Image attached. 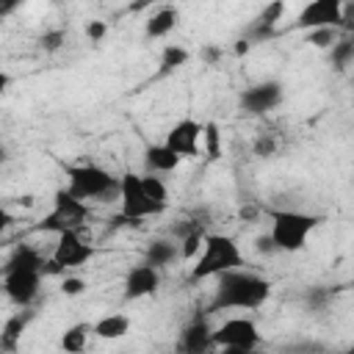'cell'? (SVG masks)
Returning a JSON list of instances; mask_svg holds the SVG:
<instances>
[{"label":"cell","instance_id":"1","mask_svg":"<svg viewBox=\"0 0 354 354\" xmlns=\"http://www.w3.org/2000/svg\"><path fill=\"white\" fill-rule=\"evenodd\" d=\"M271 296V282L254 271L235 268L216 277L213 296L207 301V313L221 310H260Z\"/></svg>","mask_w":354,"mask_h":354},{"label":"cell","instance_id":"2","mask_svg":"<svg viewBox=\"0 0 354 354\" xmlns=\"http://www.w3.org/2000/svg\"><path fill=\"white\" fill-rule=\"evenodd\" d=\"M243 268V252L238 246V241L232 235L224 232H207L202 241V249L191 266L188 279L191 282H202V279H216L227 271Z\"/></svg>","mask_w":354,"mask_h":354},{"label":"cell","instance_id":"3","mask_svg":"<svg viewBox=\"0 0 354 354\" xmlns=\"http://www.w3.org/2000/svg\"><path fill=\"white\" fill-rule=\"evenodd\" d=\"M268 218H271V230L268 235L274 238L277 249L279 252H301L310 241V235L318 230L321 224V216L315 213H304V210H268Z\"/></svg>","mask_w":354,"mask_h":354},{"label":"cell","instance_id":"4","mask_svg":"<svg viewBox=\"0 0 354 354\" xmlns=\"http://www.w3.org/2000/svg\"><path fill=\"white\" fill-rule=\"evenodd\" d=\"M66 191L83 202H119V177L97 163H77L66 166Z\"/></svg>","mask_w":354,"mask_h":354},{"label":"cell","instance_id":"5","mask_svg":"<svg viewBox=\"0 0 354 354\" xmlns=\"http://www.w3.org/2000/svg\"><path fill=\"white\" fill-rule=\"evenodd\" d=\"M88 202L72 196L66 188H58L53 194V207L41 216V221L36 224L39 232H53L55 238L64 235V232H75V230H83L88 224Z\"/></svg>","mask_w":354,"mask_h":354},{"label":"cell","instance_id":"6","mask_svg":"<svg viewBox=\"0 0 354 354\" xmlns=\"http://www.w3.org/2000/svg\"><path fill=\"white\" fill-rule=\"evenodd\" d=\"M119 213L130 224H141V218H152V216H160L163 213L147 196L144 183H141V174H136V171H124L119 177Z\"/></svg>","mask_w":354,"mask_h":354},{"label":"cell","instance_id":"7","mask_svg":"<svg viewBox=\"0 0 354 354\" xmlns=\"http://www.w3.org/2000/svg\"><path fill=\"white\" fill-rule=\"evenodd\" d=\"M282 100H285V86L279 80H260V83H252L241 91L238 105L249 116H266L268 111L279 108Z\"/></svg>","mask_w":354,"mask_h":354},{"label":"cell","instance_id":"8","mask_svg":"<svg viewBox=\"0 0 354 354\" xmlns=\"http://www.w3.org/2000/svg\"><path fill=\"white\" fill-rule=\"evenodd\" d=\"M260 329L252 318L246 315H235L227 318L221 326H216L213 332V346L216 348H257L260 346Z\"/></svg>","mask_w":354,"mask_h":354},{"label":"cell","instance_id":"9","mask_svg":"<svg viewBox=\"0 0 354 354\" xmlns=\"http://www.w3.org/2000/svg\"><path fill=\"white\" fill-rule=\"evenodd\" d=\"M50 257L64 271H69V268L86 266L94 257V246L83 238V230H75V232H64V235L55 238V246H53V254Z\"/></svg>","mask_w":354,"mask_h":354},{"label":"cell","instance_id":"10","mask_svg":"<svg viewBox=\"0 0 354 354\" xmlns=\"http://www.w3.org/2000/svg\"><path fill=\"white\" fill-rule=\"evenodd\" d=\"M41 271H3V290L19 310L30 307L41 293Z\"/></svg>","mask_w":354,"mask_h":354},{"label":"cell","instance_id":"11","mask_svg":"<svg viewBox=\"0 0 354 354\" xmlns=\"http://www.w3.org/2000/svg\"><path fill=\"white\" fill-rule=\"evenodd\" d=\"M202 136H205V124L196 122V119H191V116H185V119H180V122H174V124L169 127L163 144H166L174 155H180V158H196V155H199Z\"/></svg>","mask_w":354,"mask_h":354},{"label":"cell","instance_id":"12","mask_svg":"<svg viewBox=\"0 0 354 354\" xmlns=\"http://www.w3.org/2000/svg\"><path fill=\"white\" fill-rule=\"evenodd\" d=\"M340 22H343V3L340 0H313L296 17V28L307 30V33L318 30V28H340Z\"/></svg>","mask_w":354,"mask_h":354},{"label":"cell","instance_id":"13","mask_svg":"<svg viewBox=\"0 0 354 354\" xmlns=\"http://www.w3.org/2000/svg\"><path fill=\"white\" fill-rule=\"evenodd\" d=\"M213 326L207 321V315H194L183 329H180V337H177V351L180 354H207L213 348Z\"/></svg>","mask_w":354,"mask_h":354},{"label":"cell","instance_id":"14","mask_svg":"<svg viewBox=\"0 0 354 354\" xmlns=\"http://www.w3.org/2000/svg\"><path fill=\"white\" fill-rule=\"evenodd\" d=\"M158 288H160V271L149 263H138L124 274L122 296L127 301H138V299H147V296L158 293Z\"/></svg>","mask_w":354,"mask_h":354},{"label":"cell","instance_id":"15","mask_svg":"<svg viewBox=\"0 0 354 354\" xmlns=\"http://www.w3.org/2000/svg\"><path fill=\"white\" fill-rule=\"evenodd\" d=\"M282 14H285V3H268L243 30V39L249 44H260L266 39H271L277 33V25L282 22Z\"/></svg>","mask_w":354,"mask_h":354},{"label":"cell","instance_id":"16","mask_svg":"<svg viewBox=\"0 0 354 354\" xmlns=\"http://www.w3.org/2000/svg\"><path fill=\"white\" fill-rule=\"evenodd\" d=\"M180 257H183L180 241H174V238H169V235H166V238H152V241L144 246V263L155 266L158 271L174 266Z\"/></svg>","mask_w":354,"mask_h":354},{"label":"cell","instance_id":"17","mask_svg":"<svg viewBox=\"0 0 354 354\" xmlns=\"http://www.w3.org/2000/svg\"><path fill=\"white\" fill-rule=\"evenodd\" d=\"M30 318H33V310H30V307L17 310L14 315H8V318H6L3 332H0V348H3L6 354H14V351H17V346H19L22 335H25V329H28Z\"/></svg>","mask_w":354,"mask_h":354},{"label":"cell","instance_id":"18","mask_svg":"<svg viewBox=\"0 0 354 354\" xmlns=\"http://www.w3.org/2000/svg\"><path fill=\"white\" fill-rule=\"evenodd\" d=\"M180 155H174L163 141L160 144H147L144 147V166L149 174H169L180 166Z\"/></svg>","mask_w":354,"mask_h":354},{"label":"cell","instance_id":"19","mask_svg":"<svg viewBox=\"0 0 354 354\" xmlns=\"http://www.w3.org/2000/svg\"><path fill=\"white\" fill-rule=\"evenodd\" d=\"M177 22H180V11L174 6H160L144 22V36L147 39H163L177 28Z\"/></svg>","mask_w":354,"mask_h":354},{"label":"cell","instance_id":"20","mask_svg":"<svg viewBox=\"0 0 354 354\" xmlns=\"http://www.w3.org/2000/svg\"><path fill=\"white\" fill-rule=\"evenodd\" d=\"M41 268H44V257L30 243H19L6 257V266H3V271H41Z\"/></svg>","mask_w":354,"mask_h":354},{"label":"cell","instance_id":"21","mask_svg":"<svg viewBox=\"0 0 354 354\" xmlns=\"http://www.w3.org/2000/svg\"><path fill=\"white\" fill-rule=\"evenodd\" d=\"M127 332H130V315L124 313H111L94 321V335L100 340H122Z\"/></svg>","mask_w":354,"mask_h":354},{"label":"cell","instance_id":"22","mask_svg":"<svg viewBox=\"0 0 354 354\" xmlns=\"http://www.w3.org/2000/svg\"><path fill=\"white\" fill-rule=\"evenodd\" d=\"M88 335H94V324H72L64 329L61 335V351L64 354H83L86 351V343H88Z\"/></svg>","mask_w":354,"mask_h":354},{"label":"cell","instance_id":"23","mask_svg":"<svg viewBox=\"0 0 354 354\" xmlns=\"http://www.w3.org/2000/svg\"><path fill=\"white\" fill-rule=\"evenodd\" d=\"M188 58H191V53L183 47V44H163V50H160V69H158V75H171V72H177L180 66H185L188 64Z\"/></svg>","mask_w":354,"mask_h":354},{"label":"cell","instance_id":"24","mask_svg":"<svg viewBox=\"0 0 354 354\" xmlns=\"http://www.w3.org/2000/svg\"><path fill=\"white\" fill-rule=\"evenodd\" d=\"M141 183H144V191H147V196H149V199H152V202H155L160 210H166V207H169V188H166L163 177L144 171V174H141Z\"/></svg>","mask_w":354,"mask_h":354},{"label":"cell","instance_id":"25","mask_svg":"<svg viewBox=\"0 0 354 354\" xmlns=\"http://www.w3.org/2000/svg\"><path fill=\"white\" fill-rule=\"evenodd\" d=\"M329 61H332V66L335 69H346V66H351L354 64V39H340L332 50H329Z\"/></svg>","mask_w":354,"mask_h":354},{"label":"cell","instance_id":"26","mask_svg":"<svg viewBox=\"0 0 354 354\" xmlns=\"http://www.w3.org/2000/svg\"><path fill=\"white\" fill-rule=\"evenodd\" d=\"M340 41V28H318L307 33V44L318 47V50H332Z\"/></svg>","mask_w":354,"mask_h":354},{"label":"cell","instance_id":"27","mask_svg":"<svg viewBox=\"0 0 354 354\" xmlns=\"http://www.w3.org/2000/svg\"><path fill=\"white\" fill-rule=\"evenodd\" d=\"M252 152L257 155V158H274L277 152H279V138L274 136V133H257L254 136V141H252Z\"/></svg>","mask_w":354,"mask_h":354},{"label":"cell","instance_id":"28","mask_svg":"<svg viewBox=\"0 0 354 354\" xmlns=\"http://www.w3.org/2000/svg\"><path fill=\"white\" fill-rule=\"evenodd\" d=\"M64 44H66V30L64 28H50V30H44L39 36V47L44 53H58Z\"/></svg>","mask_w":354,"mask_h":354},{"label":"cell","instance_id":"29","mask_svg":"<svg viewBox=\"0 0 354 354\" xmlns=\"http://www.w3.org/2000/svg\"><path fill=\"white\" fill-rule=\"evenodd\" d=\"M202 141H205L207 158H218V155H221V130H218L216 122H207V124H205V136H202Z\"/></svg>","mask_w":354,"mask_h":354},{"label":"cell","instance_id":"30","mask_svg":"<svg viewBox=\"0 0 354 354\" xmlns=\"http://www.w3.org/2000/svg\"><path fill=\"white\" fill-rule=\"evenodd\" d=\"M83 290H86V279H83V277L66 274V277L61 279V293H64V296H80Z\"/></svg>","mask_w":354,"mask_h":354},{"label":"cell","instance_id":"31","mask_svg":"<svg viewBox=\"0 0 354 354\" xmlns=\"http://www.w3.org/2000/svg\"><path fill=\"white\" fill-rule=\"evenodd\" d=\"M105 33H108V25L102 22V19H91V22H86V36H88V41H102L105 39Z\"/></svg>","mask_w":354,"mask_h":354},{"label":"cell","instance_id":"32","mask_svg":"<svg viewBox=\"0 0 354 354\" xmlns=\"http://www.w3.org/2000/svg\"><path fill=\"white\" fill-rule=\"evenodd\" d=\"M199 58H202L207 66H213V64L221 61V47H218V44H205V47L199 50Z\"/></svg>","mask_w":354,"mask_h":354},{"label":"cell","instance_id":"33","mask_svg":"<svg viewBox=\"0 0 354 354\" xmlns=\"http://www.w3.org/2000/svg\"><path fill=\"white\" fill-rule=\"evenodd\" d=\"M254 249H257L260 254H277V252H279V249H277V243H274V238H271L268 232L254 238Z\"/></svg>","mask_w":354,"mask_h":354},{"label":"cell","instance_id":"34","mask_svg":"<svg viewBox=\"0 0 354 354\" xmlns=\"http://www.w3.org/2000/svg\"><path fill=\"white\" fill-rule=\"evenodd\" d=\"M218 354H263L260 348H218Z\"/></svg>","mask_w":354,"mask_h":354},{"label":"cell","instance_id":"35","mask_svg":"<svg viewBox=\"0 0 354 354\" xmlns=\"http://www.w3.org/2000/svg\"><path fill=\"white\" fill-rule=\"evenodd\" d=\"M249 50H252V44H249L246 39H238V41H235V55H246Z\"/></svg>","mask_w":354,"mask_h":354},{"label":"cell","instance_id":"36","mask_svg":"<svg viewBox=\"0 0 354 354\" xmlns=\"http://www.w3.org/2000/svg\"><path fill=\"white\" fill-rule=\"evenodd\" d=\"M346 354H354V346H348V348H346Z\"/></svg>","mask_w":354,"mask_h":354},{"label":"cell","instance_id":"37","mask_svg":"<svg viewBox=\"0 0 354 354\" xmlns=\"http://www.w3.org/2000/svg\"><path fill=\"white\" fill-rule=\"evenodd\" d=\"M348 288H354V279H351V282H348Z\"/></svg>","mask_w":354,"mask_h":354},{"label":"cell","instance_id":"38","mask_svg":"<svg viewBox=\"0 0 354 354\" xmlns=\"http://www.w3.org/2000/svg\"><path fill=\"white\" fill-rule=\"evenodd\" d=\"M174 354H180V351H174Z\"/></svg>","mask_w":354,"mask_h":354}]
</instances>
